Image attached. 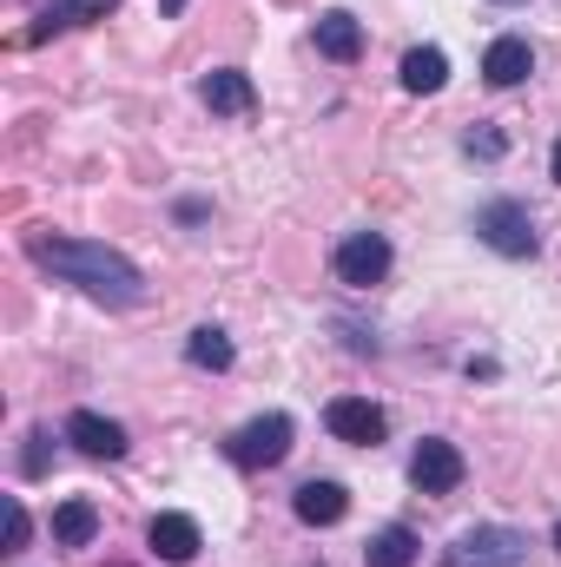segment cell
Segmentation results:
<instances>
[{
    "label": "cell",
    "instance_id": "cell-17",
    "mask_svg": "<svg viewBox=\"0 0 561 567\" xmlns=\"http://www.w3.org/2000/svg\"><path fill=\"white\" fill-rule=\"evenodd\" d=\"M93 535H100V508L93 502H60L53 508V542L60 548H86Z\"/></svg>",
    "mask_w": 561,
    "mask_h": 567
},
{
    "label": "cell",
    "instance_id": "cell-16",
    "mask_svg": "<svg viewBox=\"0 0 561 567\" xmlns=\"http://www.w3.org/2000/svg\"><path fill=\"white\" fill-rule=\"evenodd\" d=\"M364 561L370 567H417V535H410L404 522H390V528H377V535L364 542Z\"/></svg>",
    "mask_w": 561,
    "mask_h": 567
},
{
    "label": "cell",
    "instance_id": "cell-22",
    "mask_svg": "<svg viewBox=\"0 0 561 567\" xmlns=\"http://www.w3.org/2000/svg\"><path fill=\"white\" fill-rule=\"evenodd\" d=\"M159 7H165V13H178V7H185V0H159Z\"/></svg>",
    "mask_w": 561,
    "mask_h": 567
},
{
    "label": "cell",
    "instance_id": "cell-18",
    "mask_svg": "<svg viewBox=\"0 0 561 567\" xmlns=\"http://www.w3.org/2000/svg\"><path fill=\"white\" fill-rule=\"evenodd\" d=\"M185 363H198V370H232V337H225L218 323H198V330L185 337Z\"/></svg>",
    "mask_w": 561,
    "mask_h": 567
},
{
    "label": "cell",
    "instance_id": "cell-9",
    "mask_svg": "<svg viewBox=\"0 0 561 567\" xmlns=\"http://www.w3.org/2000/svg\"><path fill=\"white\" fill-rule=\"evenodd\" d=\"M482 73H489V86H522V80L536 73V53H529V40H522V33H502V40H489V53H482Z\"/></svg>",
    "mask_w": 561,
    "mask_h": 567
},
{
    "label": "cell",
    "instance_id": "cell-1",
    "mask_svg": "<svg viewBox=\"0 0 561 567\" xmlns=\"http://www.w3.org/2000/svg\"><path fill=\"white\" fill-rule=\"evenodd\" d=\"M27 251H33V265H40V271H53L60 284L86 290V297H100V303H113V310L145 303L140 265H133L126 251L100 245V238H33Z\"/></svg>",
    "mask_w": 561,
    "mask_h": 567
},
{
    "label": "cell",
    "instance_id": "cell-24",
    "mask_svg": "<svg viewBox=\"0 0 561 567\" xmlns=\"http://www.w3.org/2000/svg\"><path fill=\"white\" fill-rule=\"evenodd\" d=\"M502 7H509V0H502Z\"/></svg>",
    "mask_w": 561,
    "mask_h": 567
},
{
    "label": "cell",
    "instance_id": "cell-13",
    "mask_svg": "<svg viewBox=\"0 0 561 567\" xmlns=\"http://www.w3.org/2000/svg\"><path fill=\"white\" fill-rule=\"evenodd\" d=\"M317 53H324V60H337V66H350V60L364 53V27H357L344 7H330V13L317 20Z\"/></svg>",
    "mask_w": 561,
    "mask_h": 567
},
{
    "label": "cell",
    "instance_id": "cell-14",
    "mask_svg": "<svg viewBox=\"0 0 561 567\" xmlns=\"http://www.w3.org/2000/svg\"><path fill=\"white\" fill-rule=\"evenodd\" d=\"M252 80L238 73V66H218V73H205V106L212 113H225V120H238V113H252Z\"/></svg>",
    "mask_w": 561,
    "mask_h": 567
},
{
    "label": "cell",
    "instance_id": "cell-23",
    "mask_svg": "<svg viewBox=\"0 0 561 567\" xmlns=\"http://www.w3.org/2000/svg\"><path fill=\"white\" fill-rule=\"evenodd\" d=\"M555 555H561V522H555Z\"/></svg>",
    "mask_w": 561,
    "mask_h": 567
},
{
    "label": "cell",
    "instance_id": "cell-15",
    "mask_svg": "<svg viewBox=\"0 0 561 567\" xmlns=\"http://www.w3.org/2000/svg\"><path fill=\"white\" fill-rule=\"evenodd\" d=\"M442 86H449L442 47H410V53H404V93H442Z\"/></svg>",
    "mask_w": 561,
    "mask_h": 567
},
{
    "label": "cell",
    "instance_id": "cell-6",
    "mask_svg": "<svg viewBox=\"0 0 561 567\" xmlns=\"http://www.w3.org/2000/svg\"><path fill=\"white\" fill-rule=\"evenodd\" d=\"M410 482H417L422 495H449L462 482V449L442 442V435H422L417 455H410Z\"/></svg>",
    "mask_w": 561,
    "mask_h": 567
},
{
    "label": "cell",
    "instance_id": "cell-4",
    "mask_svg": "<svg viewBox=\"0 0 561 567\" xmlns=\"http://www.w3.org/2000/svg\"><path fill=\"white\" fill-rule=\"evenodd\" d=\"M330 271H337V284H350V290L384 284V278H390V238H384V231H350V238L337 245Z\"/></svg>",
    "mask_w": 561,
    "mask_h": 567
},
{
    "label": "cell",
    "instance_id": "cell-3",
    "mask_svg": "<svg viewBox=\"0 0 561 567\" xmlns=\"http://www.w3.org/2000/svg\"><path fill=\"white\" fill-rule=\"evenodd\" d=\"M522 561H529V542H522L516 528H502V522L462 528V535L449 542V555H442V567H522Z\"/></svg>",
    "mask_w": 561,
    "mask_h": 567
},
{
    "label": "cell",
    "instance_id": "cell-21",
    "mask_svg": "<svg viewBox=\"0 0 561 567\" xmlns=\"http://www.w3.org/2000/svg\"><path fill=\"white\" fill-rule=\"evenodd\" d=\"M549 172H555V185H561V140H555V158H549Z\"/></svg>",
    "mask_w": 561,
    "mask_h": 567
},
{
    "label": "cell",
    "instance_id": "cell-8",
    "mask_svg": "<svg viewBox=\"0 0 561 567\" xmlns=\"http://www.w3.org/2000/svg\"><path fill=\"white\" fill-rule=\"evenodd\" d=\"M67 442L80 455H100V462H120L126 455V429L113 423V416H100V410H73L67 416Z\"/></svg>",
    "mask_w": 561,
    "mask_h": 567
},
{
    "label": "cell",
    "instance_id": "cell-10",
    "mask_svg": "<svg viewBox=\"0 0 561 567\" xmlns=\"http://www.w3.org/2000/svg\"><path fill=\"white\" fill-rule=\"evenodd\" d=\"M290 508H297V522H304V528H337V522L350 515V495H344L337 482H304Z\"/></svg>",
    "mask_w": 561,
    "mask_h": 567
},
{
    "label": "cell",
    "instance_id": "cell-2",
    "mask_svg": "<svg viewBox=\"0 0 561 567\" xmlns=\"http://www.w3.org/2000/svg\"><path fill=\"white\" fill-rule=\"evenodd\" d=\"M476 238H482L489 251H502V258H536V251H542L536 212H529L522 198H489V205L476 212Z\"/></svg>",
    "mask_w": 561,
    "mask_h": 567
},
{
    "label": "cell",
    "instance_id": "cell-12",
    "mask_svg": "<svg viewBox=\"0 0 561 567\" xmlns=\"http://www.w3.org/2000/svg\"><path fill=\"white\" fill-rule=\"evenodd\" d=\"M113 7H120V0H47V13L27 27V40L40 47V40H47V33H60V27H86V20H106Z\"/></svg>",
    "mask_w": 561,
    "mask_h": 567
},
{
    "label": "cell",
    "instance_id": "cell-7",
    "mask_svg": "<svg viewBox=\"0 0 561 567\" xmlns=\"http://www.w3.org/2000/svg\"><path fill=\"white\" fill-rule=\"evenodd\" d=\"M324 429L337 435V442H357V449H377L384 442V410L370 403V396H337L330 410H324Z\"/></svg>",
    "mask_w": 561,
    "mask_h": 567
},
{
    "label": "cell",
    "instance_id": "cell-5",
    "mask_svg": "<svg viewBox=\"0 0 561 567\" xmlns=\"http://www.w3.org/2000/svg\"><path fill=\"white\" fill-rule=\"evenodd\" d=\"M225 455L238 468H278L284 455H290V416H278V410L272 416H252V423L225 442Z\"/></svg>",
    "mask_w": 561,
    "mask_h": 567
},
{
    "label": "cell",
    "instance_id": "cell-11",
    "mask_svg": "<svg viewBox=\"0 0 561 567\" xmlns=\"http://www.w3.org/2000/svg\"><path fill=\"white\" fill-rule=\"evenodd\" d=\"M145 542H152L159 561H192V555H198V522H192V515H152Z\"/></svg>",
    "mask_w": 561,
    "mask_h": 567
},
{
    "label": "cell",
    "instance_id": "cell-20",
    "mask_svg": "<svg viewBox=\"0 0 561 567\" xmlns=\"http://www.w3.org/2000/svg\"><path fill=\"white\" fill-rule=\"evenodd\" d=\"M27 535H33L27 508H20V502H7V548H27Z\"/></svg>",
    "mask_w": 561,
    "mask_h": 567
},
{
    "label": "cell",
    "instance_id": "cell-19",
    "mask_svg": "<svg viewBox=\"0 0 561 567\" xmlns=\"http://www.w3.org/2000/svg\"><path fill=\"white\" fill-rule=\"evenodd\" d=\"M462 145H469L476 158H502V145H509V140H502L496 126H476V133H469V140H462Z\"/></svg>",
    "mask_w": 561,
    "mask_h": 567
}]
</instances>
